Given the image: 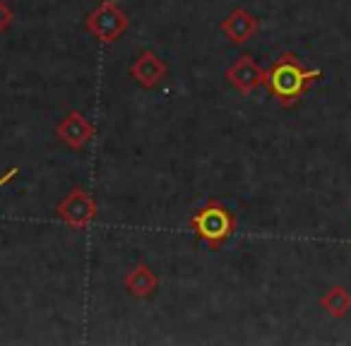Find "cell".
Masks as SVG:
<instances>
[{
    "label": "cell",
    "instance_id": "6da1fadb",
    "mask_svg": "<svg viewBox=\"0 0 351 346\" xmlns=\"http://www.w3.org/2000/svg\"><path fill=\"white\" fill-rule=\"evenodd\" d=\"M322 77L320 68H306L293 53H282L267 70L265 84L267 94L277 99L279 106L291 108L308 94V89Z\"/></svg>",
    "mask_w": 351,
    "mask_h": 346
},
{
    "label": "cell",
    "instance_id": "7a4b0ae2",
    "mask_svg": "<svg viewBox=\"0 0 351 346\" xmlns=\"http://www.w3.org/2000/svg\"><path fill=\"white\" fill-rule=\"evenodd\" d=\"M191 229L210 250H221L236 231V219L219 200H207L191 217Z\"/></svg>",
    "mask_w": 351,
    "mask_h": 346
},
{
    "label": "cell",
    "instance_id": "3957f363",
    "mask_svg": "<svg viewBox=\"0 0 351 346\" xmlns=\"http://www.w3.org/2000/svg\"><path fill=\"white\" fill-rule=\"evenodd\" d=\"M128 15L118 8V3L113 0H101L97 8L87 15L84 27L89 34L97 36L101 44H113L128 32Z\"/></svg>",
    "mask_w": 351,
    "mask_h": 346
},
{
    "label": "cell",
    "instance_id": "277c9868",
    "mask_svg": "<svg viewBox=\"0 0 351 346\" xmlns=\"http://www.w3.org/2000/svg\"><path fill=\"white\" fill-rule=\"evenodd\" d=\"M56 219L63 224L73 226V229H89L92 221L97 219V200L89 190L84 188H73L63 200L56 205Z\"/></svg>",
    "mask_w": 351,
    "mask_h": 346
},
{
    "label": "cell",
    "instance_id": "5b68a950",
    "mask_svg": "<svg viewBox=\"0 0 351 346\" xmlns=\"http://www.w3.org/2000/svg\"><path fill=\"white\" fill-rule=\"evenodd\" d=\"M56 135L60 137L63 145H68L70 149H82L94 135H97V127L87 121V116H82L80 111H68V116L58 123L56 127Z\"/></svg>",
    "mask_w": 351,
    "mask_h": 346
},
{
    "label": "cell",
    "instance_id": "8992f818",
    "mask_svg": "<svg viewBox=\"0 0 351 346\" xmlns=\"http://www.w3.org/2000/svg\"><path fill=\"white\" fill-rule=\"evenodd\" d=\"M226 79L239 89L241 94H253L265 84V70L255 63L253 55H241L229 70H226Z\"/></svg>",
    "mask_w": 351,
    "mask_h": 346
},
{
    "label": "cell",
    "instance_id": "52a82bcc",
    "mask_svg": "<svg viewBox=\"0 0 351 346\" xmlns=\"http://www.w3.org/2000/svg\"><path fill=\"white\" fill-rule=\"evenodd\" d=\"M130 75L137 79V84L145 89H152L166 77V63L154 51H142L130 65Z\"/></svg>",
    "mask_w": 351,
    "mask_h": 346
},
{
    "label": "cell",
    "instance_id": "ba28073f",
    "mask_svg": "<svg viewBox=\"0 0 351 346\" xmlns=\"http://www.w3.org/2000/svg\"><path fill=\"white\" fill-rule=\"evenodd\" d=\"M258 29H260L258 17L245 10H234L221 22V32H224V36L231 44H245V41L258 34Z\"/></svg>",
    "mask_w": 351,
    "mask_h": 346
},
{
    "label": "cell",
    "instance_id": "9c48e42d",
    "mask_svg": "<svg viewBox=\"0 0 351 346\" xmlns=\"http://www.w3.org/2000/svg\"><path fill=\"white\" fill-rule=\"evenodd\" d=\"M159 286V277L149 264H135L125 277V288L137 298L152 296Z\"/></svg>",
    "mask_w": 351,
    "mask_h": 346
},
{
    "label": "cell",
    "instance_id": "30bf717a",
    "mask_svg": "<svg viewBox=\"0 0 351 346\" xmlns=\"http://www.w3.org/2000/svg\"><path fill=\"white\" fill-rule=\"evenodd\" d=\"M320 308L335 320H341L351 312V293L344 286H332L320 296Z\"/></svg>",
    "mask_w": 351,
    "mask_h": 346
},
{
    "label": "cell",
    "instance_id": "8fae6325",
    "mask_svg": "<svg viewBox=\"0 0 351 346\" xmlns=\"http://www.w3.org/2000/svg\"><path fill=\"white\" fill-rule=\"evenodd\" d=\"M12 25V10L8 8L5 0H0V34Z\"/></svg>",
    "mask_w": 351,
    "mask_h": 346
},
{
    "label": "cell",
    "instance_id": "7c38bea8",
    "mask_svg": "<svg viewBox=\"0 0 351 346\" xmlns=\"http://www.w3.org/2000/svg\"><path fill=\"white\" fill-rule=\"evenodd\" d=\"M17 173H20V169H17V166H12V169H8L5 173H3V176H0V190H3V188H5L8 183H10L12 178L17 176Z\"/></svg>",
    "mask_w": 351,
    "mask_h": 346
}]
</instances>
